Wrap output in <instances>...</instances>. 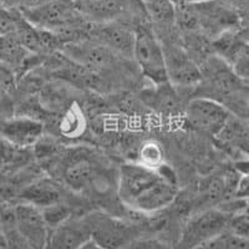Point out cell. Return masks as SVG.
Listing matches in <instances>:
<instances>
[{
    "instance_id": "6da1fadb",
    "label": "cell",
    "mask_w": 249,
    "mask_h": 249,
    "mask_svg": "<svg viewBox=\"0 0 249 249\" xmlns=\"http://www.w3.org/2000/svg\"><path fill=\"white\" fill-rule=\"evenodd\" d=\"M117 193L122 203L132 211L152 214L171 206L178 188L172 176L161 168L127 163L120 170Z\"/></svg>"
},
{
    "instance_id": "7a4b0ae2",
    "label": "cell",
    "mask_w": 249,
    "mask_h": 249,
    "mask_svg": "<svg viewBox=\"0 0 249 249\" xmlns=\"http://www.w3.org/2000/svg\"><path fill=\"white\" fill-rule=\"evenodd\" d=\"M202 79L197 86V96L219 102L238 117H247L249 85L235 74L232 66L222 57L212 54L203 59Z\"/></svg>"
},
{
    "instance_id": "3957f363",
    "label": "cell",
    "mask_w": 249,
    "mask_h": 249,
    "mask_svg": "<svg viewBox=\"0 0 249 249\" xmlns=\"http://www.w3.org/2000/svg\"><path fill=\"white\" fill-rule=\"evenodd\" d=\"M85 217L91 239L102 249H130L141 237L136 224L108 213L91 212Z\"/></svg>"
},
{
    "instance_id": "277c9868",
    "label": "cell",
    "mask_w": 249,
    "mask_h": 249,
    "mask_svg": "<svg viewBox=\"0 0 249 249\" xmlns=\"http://www.w3.org/2000/svg\"><path fill=\"white\" fill-rule=\"evenodd\" d=\"M29 23L55 35L75 33L77 24V8L74 0H50L35 8L19 9Z\"/></svg>"
},
{
    "instance_id": "5b68a950",
    "label": "cell",
    "mask_w": 249,
    "mask_h": 249,
    "mask_svg": "<svg viewBox=\"0 0 249 249\" xmlns=\"http://www.w3.org/2000/svg\"><path fill=\"white\" fill-rule=\"evenodd\" d=\"M133 59L142 74L156 86L170 84L163 45L147 26L140 25L135 29Z\"/></svg>"
},
{
    "instance_id": "8992f818",
    "label": "cell",
    "mask_w": 249,
    "mask_h": 249,
    "mask_svg": "<svg viewBox=\"0 0 249 249\" xmlns=\"http://www.w3.org/2000/svg\"><path fill=\"white\" fill-rule=\"evenodd\" d=\"M231 215L221 208L195 214L183 226L173 249H197L227 231Z\"/></svg>"
},
{
    "instance_id": "52a82bcc",
    "label": "cell",
    "mask_w": 249,
    "mask_h": 249,
    "mask_svg": "<svg viewBox=\"0 0 249 249\" xmlns=\"http://www.w3.org/2000/svg\"><path fill=\"white\" fill-rule=\"evenodd\" d=\"M233 113L222 104L208 97L195 96L184 108V121L197 132L218 137Z\"/></svg>"
},
{
    "instance_id": "ba28073f",
    "label": "cell",
    "mask_w": 249,
    "mask_h": 249,
    "mask_svg": "<svg viewBox=\"0 0 249 249\" xmlns=\"http://www.w3.org/2000/svg\"><path fill=\"white\" fill-rule=\"evenodd\" d=\"M193 6L198 20L199 30L204 36L214 39L228 30H235L239 18L232 8L217 0H203L198 3H188Z\"/></svg>"
},
{
    "instance_id": "9c48e42d",
    "label": "cell",
    "mask_w": 249,
    "mask_h": 249,
    "mask_svg": "<svg viewBox=\"0 0 249 249\" xmlns=\"http://www.w3.org/2000/svg\"><path fill=\"white\" fill-rule=\"evenodd\" d=\"M13 213L18 232L29 248L45 249L50 230L43 210L25 202H19L13 206Z\"/></svg>"
},
{
    "instance_id": "30bf717a",
    "label": "cell",
    "mask_w": 249,
    "mask_h": 249,
    "mask_svg": "<svg viewBox=\"0 0 249 249\" xmlns=\"http://www.w3.org/2000/svg\"><path fill=\"white\" fill-rule=\"evenodd\" d=\"M170 84L178 88H197L202 79L201 66L192 55L176 44L163 45Z\"/></svg>"
},
{
    "instance_id": "8fae6325",
    "label": "cell",
    "mask_w": 249,
    "mask_h": 249,
    "mask_svg": "<svg viewBox=\"0 0 249 249\" xmlns=\"http://www.w3.org/2000/svg\"><path fill=\"white\" fill-rule=\"evenodd\" d=\"M0 135L15 147L28 150L43 139L44 124L28 115H13L3 121Z\"/></svg>"
},
{
    "instance_id": "7c38bea8",
    "label": "cell",
    "mask_w": 249,
    "mask_h": 249,
    "mask_svg": "<svg viewBox=\"0 0 249 249\" xmlns=\"http://www.w3.org/2000/svg\"><path fill=\"white\" fill-rule=\"evenodd\" d=\"M91 239L86 217H74L50 230L45 249H77Z\"/></svg>"
},
{
    "instance_id": "4fadbf2b",
    "label": "cell",
    "mask_w": 249,
    "mask_h": 249,
    "mask_svg": "<svg viewBox=\"0 0 249 249\" xmlns=\"http://www.w3.org/2000/svg\"><path fill=\"white\" fill-rule=\"evenodd\" d=\"M91 34L96 41L105 48L110 49L117 55L133 57V45H135V30L124 24L112 21L100 23L93 26Z\"/></svg>"
},
{
    "instance_id": "5bb4252c",
    "label": "cell",
    "mask_w": 249,
    "mask_h": 249,
    "mask_svg": "<svg viewBox=\"0 0 249 249\" xmlns=\"http://www.w3.org/2000/svg\"><path fill=\"white\" fill-rule=\"evenodd\" d=\"M20 202L33 204L40 210L59 203L61 199L60 188L54 181L49 178H39L31 182L19 195Z\"/></svg>"
},
{
    "instance_id": "9a60e30c",
    "label": "cell",
    "mask_w": 249,
    "mask_h": 249,
    "mask_svg": "<svg viewBox=\"0 0 249 249\" xmlns=\"http://www.w3.org/2000/svg\"><path fill=\"white\" fill-rule=\"evenodd\" d=\"M131 0H79L77 8L86 17L100 23L112 21L128 9Z\"/></svg>"
},
{
    "instance_id": "2e32d148",
    "label": "cell",
    "mask_w": 249,
    "mask_h": 249,
    "mask_svg": "<svg viewBox=\"0 0 249 249\" xmlns=\"http://www.w3.org/2000/svg\"><path fill=\"white\" fill-rule=\"evenodd\" d=\"M96 177L95 164L82 157H77L69 162L64 171V181L74 191L86 190Z\"/></svg>"
},
{
    "instance_id": "e0dca14e",
    "label": "cell",
    "mask_w": 249,
    "mask_h": 249,
    "mask_svg": "<svg viewBox=\"0 0 249 249\" xmlns=\"http://www.w3.org/2000/svg\"><path fill=\"white\" fill-rule=\"evenodd\" d=\"M218 137L249 157V119L244 120L233 115Z\"/></svg>"
},
{
    "instance_id": "ac0fdd59",
    "label": "cell",
    "mask_w": 249,
    "mask_h": 249,
    "mask_svg": "<svg viewBox=\"0 0 249 249\" xmlns=\"http://www.w3.org/2000/svg\"><path fill=\"white\" fill-rule=\"evenodd\" d=\"M25 150L18 148L1 137L0 140V171L10 170L21 162V153Z\"/></svg>"
},
{
    "instance_id": "d6986e66",
    "label": "cell",
    "mask_w": 249,
    "mask_h": 249,
    "mask_svg": "<svg viewBox=\"0 0 249 249\" xmlns=\"http://www.w3.org/2000/svg\"><path fill=\"white\" fill-rule=\"evenodd\" d=\"M227 231L249 241V211L246 208L244 211L231 215Z\"/></svg>"
},
{
    "instance_id": "ffe728a7",
    "label": "cell",
    "mask_w": 249,
    "mask_h": 249,
    "mask_svg": "<svg viewBox=\"0 0 249 249\" xmlns=\"http://www.w3.org/2000/svg\"><path fill=\"white\" fill-rule=\"evenodd\" d=\"M235 74L249 85V44L243 41L241 49L230 64Z\"/></svg>"
},
{
    "instance_id": "44dd1931",
    "label": "cell",
    "mask_w": 249,
    "mask_h": 249,
    "mask_svg": "<svg viewBox=\"0 0 249 249\" xmlns=\"http://www.w3.org/2000/svg\"><path fill=\"white\" fill-rule=\"evenodd\" d=\"M18 17H19V9L0 6V37L15 34Z\"/></svg>"
},
{
    "instance_id": "7402d4cb",
    "label": "cell",
    "mask_w": 249,
    "mask_h": 249,
    "mask_svg": "<svg viewBox=\"0 0 249 249\" xmlns=\"http://www.w3.org/2000/svg\"><path fill=\"white\" fill-rule=\"evenodd\" d=\"M0 89L9 93H13L17 89V71L4 62H0Z\"/></svg>"
},
{
    "instance_id": "603a6c76",
    "label": "cell",
    "mask_w": 249,
    "mask_h": 249,
    "mask_svg": "<svg viewBox=\"0 0 249 249\" xmlns=\"http://www.w3.org/2000/svg\"><path fill=\"white\" fill-rule=\"evenodd\" d=\"M141 163L150 166V167L157 168V164L162 161L161 148L156 143L146 144L141 151Z\"/></svg>"
},
{
    "instance_id": "cb8c5ba5",
    "label": "cell",
    "mask_w": 249,
    "mask_h": 249,
    "mask_svg": "<svg viewBox=\"0 0 249 249\" xmlns=\"http://www.w3.org/2000/svg\"><path fill=\"white\" fill-rule=\"evenodd\" d=\"M50 1V0H21V5L20 9H29V8H35L41 4H45Z\"/></svg>"
},
{
    "instance_id": "d4e9b609",
    "label": "cell",
    "mask_w": 249,
    "mask_h": 249,
    "mask_svg": "<svg viewBox=\"0 0 249 249\" xmlns=\"http://www.w3.org/2000/svg\"><path fill=\"white\" fill-rule=\"evenodd\" d=\"M77 249H102V248H100V247L97 246V244L95 243L92 239H90V241L86 242L85 244H82V246Z\"/></svg>"
},
{
    "instance_id": "484cf974",
    "label": "cell",
    "mask_w": 249,
    "mask_h": 249,
    "mask_svg": "<svg viewBox=\"0 0 249 249\" xmlns=\"http://www.w3.org/2000/svg\"><path fill=\"white\" fill-rule=\"evenodd\" d=\"M237 3L239 4V5L244 6V8L249 9V0H237Z\"/></svg>"
},
{
    "instance_id": "4316f807",
    "label": "cell",
    "mask_w": 249,
    "mask_h": 249,
    "mask_svg": "<svg viewBox=\"0 0 249 249\" xmlns=\"http://www.w3.org/2000/svg\"><path fill=\"white\" fill-rule=\"evenodd\" d=\"M247 117L249 119V102H248V110H247Z\"/></svg>"
}]
</instances>
